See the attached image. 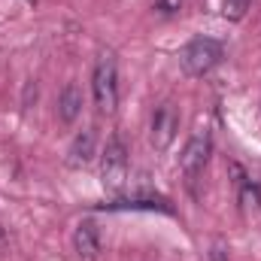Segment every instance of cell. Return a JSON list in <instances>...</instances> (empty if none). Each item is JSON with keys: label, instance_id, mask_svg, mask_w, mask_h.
<instances>
[{"label": "cell", "instance_id": "cell-8", "mask_svg": "<svg viewBox=\"0 0 261 261\" xmlns=\"http://www.w3.org/2000/svg\"><path fill=\"white\" fill-rule=\"evenodd\" d=\"M79 113H82V91H79V85L70 82V85H64V91L58 97V116H61V122L73 125L79 119Z\"/></svg>", "mask_w": 261, "mask_h": 261}, {"label": "cell", "instance_id": "cell-1", "mask_svg": "<svg viewBox=\"0 0 261 261\" xmlns=\"http://www.w3.org/2000/svg\"><path fill=\"white\" fill-rule=\"evenodd\" d=\"M91 94H94V107L103 116H113L119 107V67L116 58L107 52L97 58L94 73H91Z\"/></svg>", "mask_w": 261, "mask_h": 261}, {"label": "cell", "instance_id": "cell-6", "mask_svg": "<svg viewBox=\"0 0 261 261\" xmlns=\"http://www.w3.org/2000/svg\"><path fill=\"white\" fill-rule=\"evenodd\" d=\"M73 252H76L79 261H97V255H100V234H97V225L91 219L76 225V231H73Z\"/></svg>", "mask_w": 261, "mask_h": 261}, {"label": "cell", "instance_id": "cell-11", "mask_svg": "<svg viewBox=\"0 0 261 261\" xmlns=\"http://www.w3.org/2000/svg\"><path fill=\"white\" fill-rule=\"evenodd\" d=\"M155 6L161 9V12H179V6H182V0H155Z\"/></svg>", "mask_w": 261, "mask_h": 261}, {"label": "cell", "instance_id": "cell-5", "mask_svg": "<svg viewBox=\"0 0 261 261\" xmlns=\"http://www.w3.org/2000/svg\"><path fill=\"white\" fill-rule=\"evenodd\" d=\"M210 155H213V140H210V130H206V128H197L195 134L189 137V143H186L182 155H179V167H182V173H186V176H197V173L206 167Z\"/></svg>", "mask_w": 261, "mask_h": 261}, {"label": "cell", "instance_id": "cell-12", "mask_svg": "<svg viewBox=\"0 0 261 261\" xmlns=\"http://www.w3.org/2000/svg\"><path fill=\"white\" fill-rule=\"evenodd\" d=\"M28 3H34V0H28Z\"/></svg>", "mask_w": 261, "mask_h": 261}, {"label": "cell", "instance_id": "cell-7", "mask_svg": "<svg viewBox=\"0 0 261 261\" xmlns=\"http://www.w3.org/2000/svg\"><path fill=\"white\" fill-rule=\"evenodd\" d=\"M94 152H97V134H94V128L79 130L73 137L70 149H67V167H85V164H91Z\"/></svg>", "mask_w": 261, "mask_h": 261}, {"label": "cell", "instance_id": "cell-2", "mask_svg": "<svg viewBox=\"0 0 261 261\" xmlns=\"http://www.w3.org/2000/svg\"><path fill=\"white\" fill-rule=\"evenodd\" d=\"M100 182L107 192H122L128 182V149L119 134H113L100 155Z\"/></svg>", "mask_w": 261, "mask_h": 261}, {"label": "cell", "instance_id": "cell-10", "mask_svg": "<svg viewBox=\"0 0 261 261\" xmlns=\"http://www.w3.org/2000/svg\"><path fill=\"white\" fill-rule=\"evenodd\" d=\"M249 6H252V0H222V15L228 21H243Z\"/></svg>", "mask_w": 261, "mask_h": 261}, {"label": "cell", "instance_id": "cell-4", "mask_svg": "<svg viewBox=\"0 0 261 261\" xmlns=\"http://www.w3.org/2000/svg\"><path fill=\"white\" fill-rule=\"evenodd\" d=\"M176 130H179V113L173 103H161L155 113H152V122H149V143L155 152H164L170 149V143L176 140Z\"/></svg>", "mask_w": 261, "mask_h": 261}, {"label": "cell", "instance_id": "cell-9", "mask_svg": "<svg viewBox=\"0 0 261 261\" xmlns=\"http://www.w3.org/2000/svg\"><path fill=\"white\" fill-rule=\"evenodd\" d=\"M237 192H240V203H243V210H258L261 206V189L258 186H252L246 176L237 179Z\"/></svg>", "mask_w": 261, "mask_h": 261}, {"label": "cell", "instance_id": "cell-3", "mask_svg": "<svg viewBox=\"0 0 261 261\" xmlns=\"http://www.w3.org/2000/svg\"><path fill=\"white\" fill-rule=\"evenodd\" d=\"M179 61H182V70H186L189 76H206L213 67L222 61V46H219L216 40H210V37H195V40L182 49Z\"/></svg>", "mask_w": 261, "mask_h": 261}]
</instances>
